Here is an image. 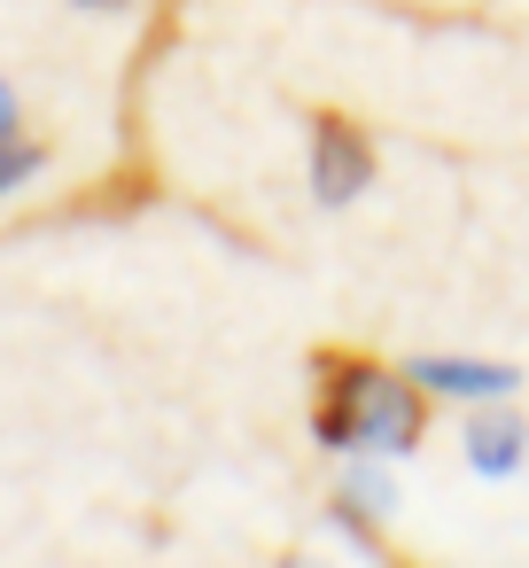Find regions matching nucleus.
Masks as SVG:
<instances>
[{
    "mask_svg": "<svg viewBox=\"0 0 529 568\" xmlns=\"http://www.w3.org/2000/svg\"><path fill=\"white\" fill-rule=\"evenodd\" d=\"M327 382H335V397L319 405V436L327 444H366V452H413V436H420V382L405 389V382H389V374H366V366H327Z\"/></svg>",
    "mask_w": 529,
    "mask_h": 568,
    "instance_id": "nucleus-1",
    "label": "nucleus"
},
{
    "mask_svg": "<svg viewBox=\"0 0 529 568\" xmlns=\"http://www.w3.org/2000/svg\"><path fill=\"white\" fill-rule=\"evenodd\" d=\"M366 180H374V149H366V133H358L350 118L319 110V118H312V195L335 211V203H350Z\"/></svg>",
    "mask_w": 529,
    "mask_h": 568,
    "instance_id": "nucleus-2",
    "label": "nucleus"
},
{
    "mask_svg": "<svg viewBox=\"0 0 529 568\" xmlns=\"http://www.w3.org/2000/svg\"><path fill=\"white\" fill-rule=\"evenodd\" d=\"M521 452H529V428L513 420V413H475L467 420V459H475V475H513L521 467Z\"/></svg>",
    "mask_w": 529,
    "mask_h": 568,
    "instance_id": "nucleus-3",
    "label": "nucleus"
},
{
    "mask_svg": "<svg viewBox=\"0 0 529 568\" xmlns=\"http://www.w3.org/2000/svg\"><path fill=\"white\" fill-rule=\"evenodd\" d=\"M420 389H444V397H506L513 374L506 366H482V358H420L413 366Z\"/></svg>",
    "mask_w": 529,
    "mask_h": 568,
    "instance_id": "nucleus-4",
    "label": "nucleus"
},
{
    "mask_svg": "<svg viewBox=\"0 0 529 568\" xmlns=\"http://www.w3.org/2000/svg\"><path fill=\"white\" fill-rule=\"evenodd\" d=\"M40 164H48V149H40V141H17V133H0V195H9V187H24Z\"/></svg>",
    "mask_w": 529,
    "mask_h": 568,
    "instance_id": "nucleus-5",
    "label": "nucleus"
},
{
    "mask_svg": "<svg viewBox=\"0 0 529 568\" xmlns=\"http://www.w3.org/2000/svg\"><path fill=\"white\" fill-rule=\"evenodd\" d=\"M350 483H358V498H366V506H382V514H389V498H397V490H389V475H374V467H358Z\"/></svg>",
    "mask_w": 529,
    "mask_h": 568,
    "instance_id": "nucleus-6",
    "label": "nucleus"
},
{
    "mask_svg": "<svg viewBox=\"0 0 529 568\" xmlns=\"http://www.w3.org/2000/svg\"><path fill=\"white\" fill-rule=\"evenodd\" d=\"M0 133H17V87L0 79Z\"/></svg>",
    "mask_w": 529,
    "mask_h": 568,
    "instance_id": "nucleus-7",
    "label": "nucleus"
},
{
    "mask_svg": "<svg viewBox=\"0 0 529 568\" xmlns=\"http://www.w3.org/2000/svg\"><path fill=\"white\" fill-rule=\"evenodd\" d=\"M94 9H118V0H94Z\"/></svg>",
    "mask_w": 529,
    "mask_h": 568,
    "instance_id": "nucleus-8",
    "label": "nucleus"
},
{
    "mask_svg": "<svg viewBox=\"0 0 529 568\" xmlns=\"http://www.w3.org/2000/svg\"><path fill=\"white\" fill-rule=\"evenodd\" d=\"M288 568H312V560H288Z\"/></svg>",
    "mask_w": 529,
    "mask_h": 568,
    "instance_id": "nucleus-9",
    "label": "nucleus"
}]
</instances>
